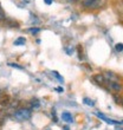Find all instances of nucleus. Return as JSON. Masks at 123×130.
<instances>
[{"instance_id":"1","label":"nucleus","mask_w":123,"mask_h":130,"mask_svg":"<svg viewBox=\"0 0 123 130\" xmlns=\"http://www.w3.org/2000/svg\"><path fill=\"white\" fill-rule=\"evenodd\" d=\"M31 113L32 112L30 109H18L13 113V116L18 121H27L31 118Z\"/></svg>"},{"instance_id":"2","label":"nucleus","mask_w":123,"mask_h":130,"mask_svg":"<svg viewBox=\"0 0 123 130\" xmlns=\"http://www.w3.org/2000/svg\"><path fill=\"white\" fill-rule=\"evenodd\" d=\"M82 4L85 8H98L102 5V0H83Z\"/></svg>"},{"instance_id":"3","label":"nucleus","mask_w":123,"mask_h":130,"mask_svg":"<svg viewBox=\"0 0 123 130\" xmlns=\"http://www.w3.org/2000/svg\"><path fill=\"white\" fill-rule=\"evenodd\" d=\"M106 84L109 86V89L111 91H115V92H118L122 89V86H121V84L118 82H106Z\"/></svg>"},{"instance_id":"4","label":"nucleus","mask_w":123,"mask_h":130,"mask_svg":"<svg viewBox=\"0 0 123 130\" xmlns=\"http://www.w3.org/2000/svg\"><path fill=\"white\" fill-rule=\"evenodd\" d=\"M96 116L97 117H99V118H102L104 122H106V123H109V124H121V122H118V121H114V120H111V118H108V117H105L103 113H99V112H96Z\"/></svg>"},{"instance_id":"5","label":"nucleus","mask_w":123,"mask_h":130,"mask_svg":"<svg viewBox=\"0 0 123 130\" xmlns=\"http://www.w3.org/2000/svg\"><path fill=\"white\" fill-rule=\"evenodd\" d=\"M11 104V99H10V96H7L5 93H1L0 95V105L3 106H6V105H10Z\"/></svg>"},{"instance_id":"6","label":"nucleus","mask_w":123,"mask_h":130,"mask_svg":"<svg viewBox=\"0 0 123 130\" xmlns=\"http://www.w3.org/2000/svg\"><path fill=\"white\" fill-rule=\"evenodd\" d=\"M106 82H118V77L116 75H114L113 72H105L104 73Z\"/></svg>"},{"instance_id":"7","label":"nucleus","mask_w":123,"mask_h":130,"mask_svg":"<svg viewBox=\"0 0 123 130\" xmlns=\"http://www.w3.org/2000/svg\"><path fill=\"white\" fill-rule=\"evenodd\" d=\"M94 80H95L97 84H101V85H103V84H106V79L105 77H104V75H95L94 76Z\"/></svg>"},{"instance_id":"8","label":"nucleus","mask_w":123,"mask_h":130,"mask_svg":"<svg viewBox=\"0 0 123 130\" xmlns=\"http://www.w3.org/2000/svg\"><path fill=\"white\" fill-rule=\"evenodd\" d=\"M62 118H63V121L68 122V123H72V122H73V117H72V115L70 112H68V111H65V112L62 113Z\"/></svg>"},{"instance_id":"9","label":"nucleus","mask_w":123,"mask_h":130,"mask_svg":"<svg viewBox=\"0 0 123 130\" xmlns=\"http://www.w3.org/2000/svg\"><path fill=\"white\" fill-rule=\"evenodd\" d=\"M25 41H26V39H25L24 37H20L18 38L17 40H14V45H17V46H20V45H24Z\"/></svg>"},{"instance_id":"10","label":"nucleus","mask_w":123,"mask_h":130,"mask_svg":"<svg viewBox=\"0 0 123 130\" xmlns=\"http://www.w3.org/2000/svg\"><path fill=\"white\" fill-rule=\"evenodd\" d=\"M83 102H84V104H86V105H90V106L95 105V102H94L92 99H90V98H86V97L83 99Z\"/></svg>"},{"instance_id":"11","label":"nucleus","mask_w":123,"mask_h":130,"mask_svg":"<svg viewBox=\"0 0 123 130\" xmlns=\"http://www.w3.org/2000/svg\"><path fill=\"white\" fill-rule=\"evenodd\" d=\"M27 31L31 32L32 34H37V33H39V32H40V28H38V27H31V28H28Z\"/></svg>"},{"instance_id":"12","label":"nucleus","mask_w":123,"mask_h":130,"mask_svg":"<svg viewBox=\"0 0 123 130\" xmlns=\"http://www.w3.org/2000/svg\"><path fill=\"white\" fill-rule=\"evenodd\" d=\"M4 20H6V14H5L4 10L1 8V6H0V21H4Z\"/></svg>"},{"instance_id":"13","label":"nucleus","mask_w":123,"mask_h":130,"mask_svg":"<svg viewBox=\"0 0 123 130\" xmlns=\"http://www.w3.org/2000/svg\"><path fill=\"white\" fill-rule=\"evenodd\" d=\"M52 73H53V76H55L56 78L58 79L59 82H62V83L64 82V78H63V77H62V76H59V73H58V72H57V71H53V72H52Z\"/></svg>"},{"instance_id":"14","label":"nucleus","mask_w":123,"mask_h":130,"mask_svg":"<svg viewBox=\"0 0 123 130\" xmlns=\"http://www.w3.org/2000/svg\"><path fill=\"white\" fill-rule=\"evenodd\" d=\"M31 106H32L33 109L38 108V106H39V102H38V99H33V101L31 102Z\"/></svg>"},{"instance_id":"15","label":"nucleus","mask_w":123,"mask_h":130,"mask_svg":"<svg viewBox=\"0 0 123 130\" xmlns=\"http://www.w3.org/2000/svg\"><path fill=\"white\" fill-rule=\"evenodd\" d=\"M115 48H116V51L122 52L123 51V44H122V43H118V44H116V45H115Z\"/></svg>"},{"instance_id":"16","label":"nucleus","mask_w":123,"mask_h":130,"mask_svg":"<svg viewBox=\"0 0 123 130\" xmlns=\"http://www.w3.org/2000/svg\"><path fill=\"white\" fill-rule=\"evenodd\" d=\"M7 24H8V26H11V27H19V24L16 23V21H13V20H10Z\"/></svg>"},{"instance_id":"17","label":"nucleus","mask_w":123,"mask_h":130,"mask_svg":"<svg viewBox=\"0 0 123 130\" xmlns=\"http://www.w3.org/2000/svg\"><path fill=\"white\" fill-rule=\"evenodd\" d=\"M8 65H10V66H12V68H17V69H23V68H21V66H19V65H18V64H14V63H10V64H8Z\"/></svg>"},{"instance_id":"18","label":"nucleus","mask_w":123,"mask_h":130,"mask_svg":"<svg viewBox=\"0 0 123 130\" xmlns=\"http://www.w3.org/2000/svg\"><path fill=\"white\" fill-rule=\"evenodd\" d=\"M56 90H57V91H59V92H63V91H64V90H63V88H56Z\"/></svg>"},{"instance_id":"19","label":"nucleus","mask_w":123,"mask_h":130,"mask_svg":"<svg viewBox=\"0 0 123 130\" xmlns=\"http://www.w3.org/2000/svg\"><path fill=\"white\" fill-rule=\"evenodd\" d=\"M51 3H52V0H45V4H46V5H50Z\"/></svg>"},{"instance_id":"20","label":"nucleus","mask_w":123,"mask_h":130,"mask_svg":"<svg viewBox=\"0 0 123 130\" xmlns=\"http://www.w3.org/2000/svg\"><path fill=\"white\" fill-rule=\"evenodd\" d=\"M121 104H122V105H123V97H122V103H121Z\"/></svg>"},{"instance_id":"21","label":"nucleus","mask_w":123,"mask_h":130,"mask_svg":"<svg viewBox=\"0 0 123 130\" xmlns=\"http://www.w3.org/2000/svg\"><path fill=\"white\" fill-rule=\"evenodd\" d=\"M121 124H123V121H121Z\"/></svg>"},{"instance_id":"22","label":"nucleus","mask_w":123,"mask_h":130,"mask_svg":"<svg viewBox=\"0 0 123 130\" xmlns=\"http://www.w3.org/2000/svg\"><path fill=\"white\" fill-rule=\"evenodd\" d=\"M72 1H77V0H72Z\"/></svg>"},{"instance_id":"23","label":"nucleus","mask_w":123,"mask_h":130,"mask_svg":"<svg viewBox=\"0 0 123 130\" xmlns=\"http://www.w3.org/2000/svg\"><path fill=\"white\" fill-rule=\"evenodd\" d=\"M122 1H123V0H122Z\"/></svg>"}]
</instances>
